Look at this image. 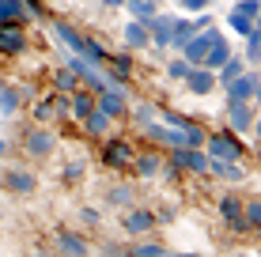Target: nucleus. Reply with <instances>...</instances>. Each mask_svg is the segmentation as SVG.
Segmentation results:
<instances>
[{
  "label": "nucleus",
  "mask_w": 261,
  "mask_h": 257,
  "mask_svg": "<svg viewBox=\"0 0 261 257\" xmlns=\"http://www.w3.org/2000/svg\"><path fill=\"white\" fill-rule=\"evenodd\" d=\"M204 148L208 152L204 155H212V159H242V140L235 136V132H212V136H204Z\"/></svg>",
  "instance_id": "1"
},
{
  "label": "nucleus",
  "mask_w": 261,
  "mask_h": 257,
  "mask_svg": "<svg viewBox=\"0 0 261 257\" xmlns=\"http://www.w3.org/2000/svg\"><path fill=\"white\" fill-rule=\"evenodd\" d=\"M170 163L178 166V170H193V174H201V170H208V155H204V148H170Z\"/></svg>",
  "instance_id": "2"
},
{
  "label": "nucleus",
  "mask_w": 261,
  "mask_h": 257,
  "mask_svg": "<svg viewBox=\"0 0 261 257\" xmlns=\"http://www.w3.org/2000/svg\"><path fill=\"white\" fill-rule=\"evenodd\" d=\"M227 87V102H250L257 95V76L254 72H239L231 83H223Z\"/></svg>",
  "instance_id": "3"
},
{
  "label": "nucleus",
  "mask_w": 261,
  "mask_h": 257,
  "mask_svg": "<svg viewBox=\"0 0 261 257\" xmlns=\"http://www.w3.org/2000/svg\"><path fill=\"white\" fill-rule=\"evenodd\" d=\"M125 102H129V99H125V91H121L118 83H114V87H106V91H98V99H95V106H98V110H102L110 121L125 113Z\"/></svg>",
  "instance_id": "4"
},
{
  "label": "nucleus",
  "mask_w": 261,
  "mask_h": 257,
  "mask_svg": "<svg viewBox=\"0 0 261 257\" xmlns=\"http://www.w3.org/2000/svg\"><path fill=\"white\" fill-rule=\"evenodd\" d=\"M27 49V34H23V26H15V23H0V53L4 57H15V53H23Z\"/></svg>",
  "instance_id": "5"
},
{
  "label": "nucleus",
  "mask_w": 261,
  "mask_h": 257,
  "mask_svg": "<svg viewBox=\"0 0 261 257\" xmlns=\"http://www.w3.org/2000/svg\"><path fill=\"white\" fill-rule=\"evenodd\" d=\"M102 163L114 166V170H121V166L133 163V148L125 144V140H106L102 144Z\"/></svg>",
  "instance_id": "6"
},
{
  "label": "nucleus",
  "mask_w": 261,
  "mask_h": 257,
  "mask_svg": "<svg viewBox=\"0 0 261 257\" xmlns=\"http://www.w3.org/2000/svg\"><path fill=\"white\" fill-rule=\"evenodd\" d=\"M216 38H220V34H216V31L193 34V38H190V42H186V46H182V57L190 61V65H201V61H204V53H208V46H212Z\"/></svg>",
  "instance_id": "7"
},
{
  "label": "nucleus",
  "mask_w": 261,
  "mask_h": 257,
  "mask_svg": "<svg viewBox=\"0 0 261 257\" xmlns=\"http://www.w3.org/2000/svg\"><path fill=\"white\" fill-rule=\"evenodd\" d=\"M125 235H133V238H144V235H151V227H155V216L151 212H125Z\"/></svg>",
  "instance_id": "8"
},
{
  "label": "nucleus",
  "mask_w": 261,
  "mask_h": 257,
  "mask_svg": "<svg viewBox=\"0 0 261 257\" xmlns=\"http://www.w3.org/2000/svg\"><path fill=\"white\" fill-rule=\"evenodd\" d=\"M227 121H231V132H250V125H254L250 102H227Z\"/></svg>",
  "instance_id": "9"
},
{
  "label": "nucleus",
  "mask_w": 261,
  "mask_h": 257,
  "mask_svg": "<svg viewBox=\"0 0 261 257\" xmlns=\"http://www.w3.org/2000/svg\"><path fill=\"white\" fill-rule=\"evenodd\" d=\"M182 79L190 83V91H193V95H208L212 87H216V76H212L204 65H193V68H190V72H186Z\"/></svg>",
  "instance_id": "10"
},
{
  "label": "nucleus",
  "mask_w": 261,
  "mask_h": 257,
  "mask_svg": "<svg viewBox=\"0 0 261 257\" xmlns=\"http://www.w3.org/2000/svg\"><path fill=\"white\" fill-rule=\"evenodd\" d=\"M4 185H8V193H19V197H27V193H34L38 178H34V174H27V170H12V174L4 178Z\"/></svg>",
  "instance_id": "11"
},
{
  "label": "nucleus",
  "mask_w": 261,
  "mask_h": 257,
  "mask_svg": "<svg viewBox=\"0 0 261 257\" xmlns=\"http://www.w3.org/2000/svg\"><path fill=\"white\" fill-rule=\"evenodd\" d=\"M91 110H95V99H91L87 91H80V87H76V91L68 95V113H72L76 121H84V118H87Z\"/></svg>",
  "instance_id": "12"
},
{
  "label": "nucleus",
  "mask_w": 261,
  "mask_h": 257,
  "mask_svg": "<svg viewBox=\"0 0 261 257\" xmlns=\"http://www.w3.org/2000/svg\"><path fill=\"white\" fill-rule=\"evenodd\" d=\"M27 152H31V155H49L53 152V136H49V132L46 129H34V132H27Z\"/></svg>",
  "instance_id": "13"
},
{
  "label": "nucleus",
  "mask_w": 261,
  "mask_h": 257,
  "mask_svg": "<svg viewBox=\"0 0 261 257\" xmlns=\"http://www.w3.org/2000/svg\"><path fill=\"white\" fill-rule=\"evenodd\" d=\"M193 34H197V23H190V19H174V23H170V46L182 49L186 42L193 38Z\"/></svg>",
  "instance_id": "14"
},
{
  "label": "nucleus",
  "mask_w": 261,
  "mask_h": 257,
  "mask_svg": "<svg viewBox=\"0 0 261 257\" xmlns=\"http://www.w3.org/2000/svg\"><path fill=\"white\" fill-rule=\"evenodd\" d=\"M231 57V49H227V42H223V38H216L212 42V46H208V53H204V61H201V65L204 68H208V72H216V68H220L223 65V61H227Z\"/></svg>",
  "instance_id": "15"
},
{
  "label": "nucleus",
  "mask_w": 261,
  "mask_h": 257,
  "mask_svg": "<svg viewBox=\"0 0 261 257\" xmlns=\"http://www.w3.org/2000/svg\"><path fill=\"white\" fill-rule=\"evenodd\" d=\"M53 34H57V38H65V46H68L72 53H84V49H87V38H84L80 31H72L68 23H57V26H53Z\"/></svg>",
  "instance_id": "16"
},
{
  "label": "nucleus",
  "mask_w": 261,
  "mask_h": 257,
  "mask_svg": "<svg viewBox=\"0 0 261 257\" xmlns=\"http://www.w3.org/2000/svg\"><path fill=\"white\" fill-rule=\"evenodd\" d=\"M53 87H57L61 95H72L80 87V76L72 72V68H57V72H53Z\"/></svg>",
  "instance_id": "17"
},
{
  "label": "nucleus",
  "mask_w": 261,
  "mask_h": 257,
  "mask_svg": "<svg viewBox=\"0 0 261 257\" xmlns=\"http://www.w3.org/2000/svg\"><path fill=\"white\" fill-rule=\"evenodd\" d=\"M84 129L91 132V136H106V129H110V118H106V113H102V110L95 106V110H91V113L84 118Z\"/></svg>",
  "instance_id": "18"
},
{
  "label": "nucleus",
  "mask_w": 261,
  "mask_h": 257,
  "mask_svg": "<svg viewBox=\"0 0 261 257\" xmlns=\"http://www.w3.org/2000/svg\"><path fill=\"white\" fill-rule=\"evenodd\" d=\"M106 61H110V65H114V76H110V79H114V83L121 87L125 79L133 76V57H129V53H121V57H106Z\"/></svg>",
  "instance_id": "19"
},
{
  "label": "nucleus",
  "mask_w": 261,
  "mask_h": 257,
  "mask_svg": "<svg viewBox=\"0 0 261 257\" xmlns=\"http://www.w3.org/2000/svg\"><path fill=\"white\" fill-rule=\"evenodd\" d=\"M125 46H129V49H144V46H148V26H144V23H129V26H125Z\"/></svg>",
  "instance_id": "20"
},
{
  "label": "nucleus",
  "mask_w": 261,
  "mask_h": 257,
  "mask_svg": "<svg viewBox=\"0 0 261 257\" xmlns=\"http://www.w3.org/2000/svg\"><path fill=\"white\" fill-rule=\"evenodd\" d=\"M57 242H61V250H65V253H87V242L80 235H72V231H61Z\"/></svg>",
  "instance_id": "21"
},
{
  "label": "nucleus",
  "mask_w": 261,
  "mask_h": 257,
  "mask_svg": "<svg viewBox=\"0 0 261 257\" xmlns=\"http://www.w3.org/2000/svg\"><path fill=\"white\" fill-rule=\"evenodd\" d=\"M216 72H220V76H216V83H231V79H235L239 72H246V68H242V61H235V57H227V61H223L220 68H216Z\"/></svg>",
  "instance_id": "22"
},
{
  "label": "nucleus",
  "mask_w": 261,
  "mask_h": 257,
  "mask_svg": "<svg viewBox=\"0 0 261 257\" xmlns=\"http://www.w3.org/2000/svg\"><path fill=\"white\" fill-rule=\"evenodd\" d=\"M133 163H137V174H140V178L159 174V155H133Z\"/></svg>",
  "instance_id": "23"
},
{
  "label": "nucleus",
  "mask_w": 261,
  "mask_h": 257,
  "mask_svg": "<svg viewBox=\"0 0 261 257\" xmlns=\"http://www.w3.org/2000/svg\"><path fill=\"white\" fill-rule=\"evenodd\" d=\"M23 15V0H0V23H15Z\"/></svg>",
  "instance_id": "24"
},
{
  "label": "nucleus",
  "mask_w": 261,
  "mask_h": 257,
  "mask_svg": "<svg viewBox=\"0 0 261 257\" xmlns=\"http://www.w3.org/2000/svg\"><path fill=\"white\" fill-rule=\"evenodd\" d=\"M15 110H19V91L0 83V113H15Z\"/></svg>",
  "instance_id": "25"
},
{
  "label": "nucleus",
  "mask_w": 261,
  "mask_h": 257,
  "mask_svg": "<svg viewBox=\"0 0 261 257\" xmlns=\"http://www.w3.org/2000/svg\"><path fill=\"white\" fill-rule=\"evenodd\" d=\"M220 216L227 219V223H231V219H239V216H242V201H239V197H223V201H220Z\"/></svg>",
  "instance_id": "26"
},
{
  "label": "nucleus",
  "mask_w": 261,
  "mask_h": 257,
  "mask_svg": "<svg viewBox=\"0 0 261 257\" xmlns=\"http://www.w3.org/2000/svg\"><path fill=\"white\" fill-rule=\"evenodd\" d=\"M133 253H140V257H163L167 250L159 242H137V250H133Z\"/></svg>",
  "instance_id": "27"
},
{
  "label": "nucleus",
  "mask_w": 261,
  "mask_h": 257,
  "mask_svg": "<svg viewBox=\"0 0 261 257\" xmlns=\"http://www.w3.org/2000/svg\"><path fill=\"white\" fill-rule=\"evenodd\" d=\"M190 61H186V57H178V61H170V65H167V76H174V79H182L186 72H190Z\"/></svg>",
  "instance_id": "28"
},
{
  "label": "nucleus",
  "mask_w": 261,
  "mask_h": 257,
  "mask_svg": "<svg viewBox=\"0 0 261 257\" xmlns=\"http://www.w3.org/2000/svg\"><path fill=\"white\" fill-rule=\"evenodd\" d=\"M231 26H235L239 34H250V31H254V19H250V15H242V12H235V15H231Z\"/></svg>",
  "instance_id": "29"
},
{
  "label": "nucleus",
  "mask_w": 261,
  "mask_h": 257,
  "mask_svg": "<svg viewBox=\"0 0 261 257\" xmlns=\"http://www.w3.org/2000/svg\"><path fill=\"white\" fill-rule=\"evenodd\" d=\"M242 219H246L250 227H261V205L254 201V205H246V212H242Z\"/></svg>",
  "instance_id": "30"
},
{
  "label": "nucleus",
  "mask_w": 261,
  "mask_h": 257,
  "mask_svg": "<svg viewBox=\"0 0 261 257\" xmlns=\"http://www.w3.org/2000/svg\"><path fill=\"white\" fill-rule=\"evenodd\" d=\"M53 113H57V110H53V102L46 99V102H38V106H34V121H49L53 118Z\"/></svg>",
  "instance_id": "31"
},
{
  "label": "nucleus",
  "mask_w": 261,
  "mask_h": 257,
  "mask_svg": "<svg viewBox=\"0 0 261 257\" xmlns=\"http://www.w3.org/2000/svg\"><path fill=\"white\" fill-rule=\"evenodd\" d=\"M129 201H133V193H129V189H114V193H110V205H118V208H125Z\"/></svg>",
  "instance_id": "32"
},
{
  "label": "nucleus",
  "mask_w": 261,
  "mask_h": 257,
  "mask_svg": "<svg viewBox=\"0 0 261 257\" xmlns=\"http://www.w3.org/2000/svg\"><path fill=\"white\" fill-rule=\"evenodd\" d=\"M239 12L250 15V19H257V0H239Z\"/></svg>",
  "instance_id": "33"
},
{
  "label": "nucleus",
  "mask_w": 261,
  "mask_h": 257,
  "mask_svg": "<svg viewBox=\"0 0 261 257\" xmlns=\"http://www.w3.org/2000/svg\"><path fill=\"white\" fill-rule=\"evenodd\" d=\"M155 113H159L155 106H137V118H140V121H151V118H155Z\"/></svg>",
  "instance_id": "34"
},
{
  "label": "nucleus",
  "mask_w": 261,
  "mask_h": 257,
  "mask_svg": "<svg viewBox=\"0 0 261 257\" xmlns=\"http://www.w3.org/2000/svg\"><path fill=\"white\" fill-rule=\"evenodd\" d=\"M80 174H84V166H80V163H72V166H65V182H72V178H80Z\"/></svg>",
  "instance_id": "35"
},
{
  "label": "nucleus",
  "mask_w": 261,
  "mask_h": 257,
  "mask_svg": "<svg viewBox=\"0 0 261 257\" xmlns=\"http://www.w3.org/2000/svg\"><path fill=\"white\" fill-rule=\"evenodd\" d=\"M178 4H182V8H190V12H193V8H204L208 0H178Z\"/></svg>",
  "instance_id": "36"
},
{
  "label": "nucleus",
  "mask_w": 261,
  "mask_h": 257,
  "mask_svg": "<svg viewBox=\"0 0 261 257\" xmlns=\"http://www.w3.org/2000/svg\"><path fill=\"white\" fill-rule=\"evenodd\" d=\"M80 216H84L87 223H98V212H95V208H84V212H80Z\"/></svg>",
  "instance_id": "37"
},
{
  "label": "nucleus",
  "mask_w": 261,
  "mask_h": 257,
  "mask_svg": "<svg viewBox=\"0 0 261 257\" xmlns=\"http://www.w3.org/2000/svg\"><path fill=\"white\" fill-rule=\"evenodd\" d=\"M102 4H110V8H121V4H125V0H102Z\"/></svg>",
  "instance_id": "38"
},
{
  "label": "nucleus",
  "mask_w": 261,
  "mask_h": 257,
  "mask_svg": "<svg viewBox=\"0 0 261 257\" xmlns=\"http://www.w3.org/2000/svg\"><path fill=\"white\" fill-rule=\"evenodd\" d=\"M8 155V144H4V140H0V159H4Z\"/></svg>",
  "instance_id": "39"
}]
</instances>
